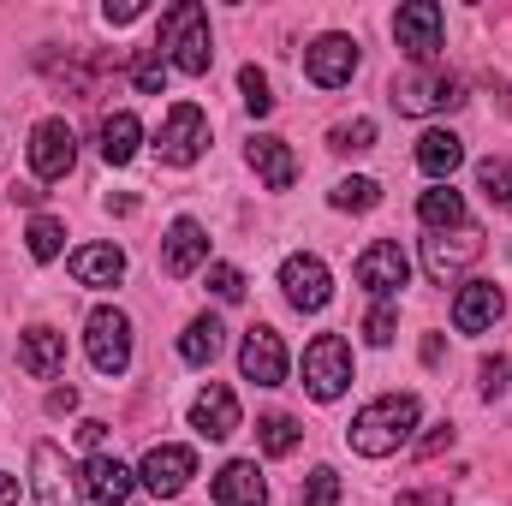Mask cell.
<instances>
[{
  "label": "cell",
  "instance_id": "obj_35",
  "mask_svg": "<svg viewBox=\"0 0 512 506\" xmlns=\"http://www.w3.org/2000/svg\"><path fill=\"white\" fill-rule=\"evenodd\" d=\"M239 90H245V108H251L256 120H262V114H274V90H268V72L245 66V72H239Z\"/></svg>",
  "mask_w": 512,
  "mask_h": 506
},
{
  "label": "cell",
  "instance_id": "obj_5",
  "mask_svg": "<svg viewBox=\"0 0 512 506\" xmlns=\"http://www.w3.org/2000/svg\"><path fill=\"white\" fill-rule=\"evenodd\" d=\"M203 149H209V114H203L197 102H173L167 120H161V131H155V155H161L167 167H191Z\"/></svg>",
  "mask_w": 512,
  "mask_h": 506
},
{
  "label": "cell",
  "instance_id": "obj_1",
  "mask_svg": "<svg viewBox=\"0 0 512 506\" xmlns=\"http://www.w3.org/2000/svg\"><path fill=\"white\" fill-rule=\"evenodd\" d=\"M411 429H417V399H411V393H382V399H370V405L352 417L346 441H352V453H364V459H387V453H399V447L411 441Z\"/></svg>",
  "mask_w": 512,
  "mask_h": 506
},
{
  "label": "cell",
  "instance_id": "obj_40",
  "mask_svg": "<svg viewBox=\"0 0 512 506\" xmlns=\"http://www.w3.org/2000/svg\"><path fill=\"white\" fill-rule=\"evenodd\" d=\"M447 501H453L447 483H441V489H405V495H399V506H447Z\"/></svg>",
  "mask_w": 512,
  "mask_h": 506
},
{
  "label": "cell",
  "instance_id": "obj_6",
  "mask_svg": "<svg viewBox=\"0 0 512 506\" xmlns=\"http://www.w3.org/2000/svg\"><path fill=\"white\" fill-rule=\"evenodd\" d=\"M304 387H310V399H322V405L352 387V346H346L340 334H316V340L304 346Z\"/></svg>",
  "mask_w": 512,
  "mask_h": 506
},
{
  "label": "cell",
  "instance_id": "obj_41",
  "mask_svg": "<svg viewBox=\"0 0 512 506\" xmlns=\"http://www.w3.org/2000/svg\"><path fill=\"white\" fill-rule=\"evenodd\" d=\"M137 12H143V0H108V6H102V18H108V24H131Z\"/></svg>",
  "mask_w": 512,
  "mask_h": 506
},
{
  "label": "cell",
  "instance_id": "obj_13",
  "mask_svg": "<svg viewBox=\"0 0 512 506\" xmlns=\"http://www.w3.org/2000/svg\"><path fill=\"white\" fill-rule=\"evenodd\" d=\"M30 483H36V506H78V477H72V465H66V453L54 447V441H36L30 447Z\"/></svg>",
  "mask_w": 512,
  "mask_h": 506
},
{
  "label": "cell",
  "instance_id": "obj_34",
  "mask_svg": "<svg viewBox=\"0 0 512 506\" xmlns=\"http://www.w3.org/2000/svg\"><path fill=\"white\" fill-rule=\"evenodd\" d=\"M131 84H137L143 96H161V90H167V54H161V48L143 54V60L131 66Z\"/></svg>",
  "mask_w": 512,
  "mask_h": 506
},
{
  "label": "cell",
  "instance_id": "obj_37",
  "mask_svg": "<svg viewBox=\"0 0 512 506\" xmlns=\"http://www.w3.org/2000/svg\"><path fill=\"white\" fill-rule=\"evenodd\" d=\"M393 334H399V310H393V304H376V310L364 316V340H370V346H393Z\"/></svg>",
  "mask_w": 512,
  "mask_h": 506
},
{
  "label": "cell",
  "instance_id": "obj_4",
  "mask_svg": "<svg viewBox=\"0 0 512 506\" xmlns=\"http://www.w3.org/2000/svg\"><path fill=\"white\" fill-rule=\"evenodd\" d=\"M84 352L102 376H126L131 370V316L114 304H96L84 322Z\"/></svg>",
  "mask_w": 512,
  "mask_h": 506
},
{
  "label": "cell",
  "instance_id": "obj_46",
  "mask_svg": "<svg viewBox=\"0 0 512 506\" xmlns=\"http://www.w3.org/2000/svg\"><path fill=\"white\" fill-rule=\"evenodd\" d=\"M441 352H447V346H441V334H429V340H423V364H441Z\"/></svg>",
  "mask_w": 512,
  "mask_h": 506
},
{
  "label": "cell",
  "instance_id": "obj_31",
  "mask_svg": "<svg viewBox=\"0 0 512 506\" xmlns=\"http://www.w3.org/2000/svg\"><path fill=\"white\" fill-rule=\"evenodd\" d=\"M298 506H340V471L334 465H316L298 489Z\"/></svg>",
  "mask_w": 512,
  "mask_h": 506
},
{
  "label": "cell",
  "instance_id": "obj_2",
  "mask_svg": "<svg viewBox=\"0 0 512 506\" xmlns=\"http://www.w3.org/2000/svg\"><path fill=\"white\" fill-rule=\"evenodd\" d=\"M161 54L185 72V78H203L209 60H215V42H209V12L197 0H179L161 12Z\"/></svg>",
  "mask_w": 512,
  "mask_h": 506
},
{
  "label": "cell",
  "instance_id": "obj_26",
  "mask_svg": "<svg viewBox=\"0 0 512 506\" xmlns=\"http://www.w3.org/2000/svg\"><path fill=\"white\" fill-rule=\"evenodd\" d=\"M221 346H227V328H221L215 316H197V322L179 334V358H185V364H197V370H203V364H215V358H221Z\"/></svg>",
  "mask_w": 512,
  "mask_h": 506
},
{
  "label": "cell",
  "instance_id": "obj_12",
  "mask_svg": "<svg viewBox=\"0 0 512 506\" xmlns=\"http://www.w3.org/2000/svg\"><path fill=\"white\" fill-rule=\"evenodd\" d=\"M358 286L376 298V304H387L405 280H411V262H405V251L393 245V239H376V245H364V256H358Z\"/></svg>",
  "mask_w": 512,
  "mask_h": 506
},
{
  "label": "cell",
  "instance_id": "obj_11",
  "mask_svg": "<svg viewBox=\"0 0 512 506\" xmlns=\"http://www.w3.org/2000/svg\"><path fill=\"white\" fill-rule=\"evenodd\" d=\"M191 477H197V453H191V447H149V453H143V465H137V483H143L155 501L185 495V489H191Z\"/></svg>",
  "mask_w": 512,
  "mask_h": 506
},
{
  "label": "cell",
  "instance_id": "obj_36",
  "mask_svg": "<svg viewBox=\"0 0 512 506\" xmlns=\"http://www.w3.org/2000/svg\"><path fill=\"white\" fill-rule=\"evenodd\" d=\"M209 292H215L221 304H239V298H245V274H239L233 262H209Z\"/></svg>",
  "mask_w": 512,
  "mask_h": 506
},
{
  "label": "cell",
  "instance_id": "obj_28",
  "mask_svg": "<svg viewBox=\"0 0 512 506\" xmlns=\"http://www.w3.org/2000/svg\"><path fill=\"white\" fill-rule=\"evenodd\" d=\"M256 441H262V453H268V459H292V453H298V441H304V429H298L286 411H268V417L256 423Z\"/></svg>",
  "mask_w": 512,
  "mask_h": 506
},
{
  "label": "cell",
  "instance_id": "obj_20",
  "mask_svg": "<svg viewBox=\"0 0 512 506\" xmlns=\"http://www.w3.org/2000/svg\"><path fill=\"white\" fill-rule=\"evenodd\" d=\"M245 155H251V167L262 173V185H268V191H292V179H298V155H292V143H286V137L256 131Z\"/></svg>",
  "mask_w": 512,
  "mask_h": 506
},
{
  "label": "cell",
  "instance_id": "obj_22",
  "mask_svg": "<svg viewBox=\"0 0 512 506\" xmlns=\"http://www.w3.org/2000/svg\"><path fill=\"white\" fill-rule=\"evenodd\" d=\"M495 316H501V286H495V280H471V286L453 298V328H459V334H483Z\"/></svg>",
  "mask_w": 512,
  "mask_h": 506
},
{
  "label": "cell",
  "instance_id": "obj_27",
  "mask_svg": "<svg viewBox=\"0 0 512 506\" xmlns=\"http://www.w3.org/2000/svg\"><path fill=\"white\" fill-rule=\"evenodd\" d=\"M137 143H143L137 114H108V120H102V161H108V167H126L131 155H137Z\"/></svg>",
  "mask_w": 512,
  "mask_h": 506
},
{
  "label": "cell",
  "instance_id": "obj_3",
  "mask_svg": "<svg viewBox=\"0 0 512 506\" xmlns=\"http://www.w3.org/2000/svg\"><path fill=\"white\" fill-rule=\"evenodd\" d=\"M387 102H393L399 114L423 120V114H447V108H459V102H465V84H459L453 72H441V66H417V72H399V78H393Z\"/></svg>",
  "mask_w": 512,
  "mask_h": 506
},
{
  "label": "cell",
  "instance_id": "obj_45",
  "mask_svg": "<svg viewBox=\"0 0 512 506\" xmlns=\"http://www.w3.org/2000/svg\"><path fill=\"white\" fill-rule=\"evenodd\" d=\"M12 203H30V209H36V203H42V191H36V185H12Z\"/></svg>",
  "mask_w": 512,
  "mask_h": 506
},
{
  "label": "cell",
  "instance_id": "obj_38",
  "mask_svg": "<svg viewBox=\"0 0 512 506\" xmlns=\"http://www.w3.org/2000/svg\"><path fill=\"white\" fill-rule=\"evenodd\" d=\"M453 441H459V429H453V423H435V429H429V435L417 441V459H441V453H447Z\"/></svg>",
  "mask_w": 512,
  "mask_h": 506
},
{
  "label": "cell",
  "instance_id": "obj_16",
  "mask_svg": "<svg viewBox=\"0 0 512 506\" xmlns=\"http://www.w3.org/2000/svg\"><path fill=\"white\" fill-rule=\"evenodd\" d=\"M239 370H245V381H256V387H280V381H286V346H280L274 328H251V334H245Z\"/></svg>",
  "mask_w": 512,
  "mask_h": 506
},
{
  "label": "cell",
  "instance_id": "obj_23",
  "mask_svg": "<svg viewBox=\"0 0 512 506\" xmlns=\"http://www.w3.org/2000/svg\"><path fill=\"white\" fill-rule=\"evenodd\" d=\"M72 280L78 286H120L126 280V251L120 245H84V251H72Z\"/></svg>",
  "mask_w": 512,
  "mask_h": 506
},
{
  "label": "cell",
  "instance_id": "obj_8",
  "mask_svg": "<svg viewBox=\"0 0 512 506\" xmlns=\"http://www.w3.org/2000/svg\"><path fill=\"white\" fill-rule=\"evenodd\" d=\"M280 286H286V304H292V310H304V316L328 310V298H334V274H328V262H322V256H310V251L280 262Z\"/></svg>",
  "mask_w": 512,
  "mask_h": 506
},
{
  "label": "cell",
  "instance_id": "obj_29",
  "mask_svg": "<svg viewBox=\"0 0 512 506\" xmlns=\"http://www.w3.org/2000/svg\"><path fill=\"white\" fill-rule=\"evenodd\" d=\"M24 245H30V256H36V262H54V256L66 251V227H60L54 215H36V221L24 227Z\"/></svg>",
  "mask_w": 512,
  "mask_h": 506
},
{
  "label": "cell",
  "instance_id": "obj_33",
  "mask_svg": "<svg viewBox=\"0 0 512 506\" xmlns=\"http://www.w3.org/2000/svg\"><path fill=\"white\" fill-rule=\"evenodd\" d=\"M477 185L489 191L495 209H512V161H483L477 167Z\"/></svg>",
  "mask_w": 512,
  "mask_h": 506
},
{
  "label": "cell",
  "instance_id": "obj_10",
  "mask_svg": "<svg viewBox=\"0 0 512 506\" xmlns=\"http://www.w3.org/2000/svg\"><path fill=\"white\" fill-rule=\"evenodd\" d=\"M352 72H358V42H352V36L328 30V36H316V42L304 48V78H310L316 90H340V84H352Z\"/></svg>",
  "mask_w": 512,
  "mask_h": 506
},
{
  "label": "cell",
  "instance_id": "obj_30",
  "mask_svg": "<svg viewBox=\"0 0 512 506\" xmlns=\"http://www.w3.org/2000/svg\"><path fill=\"white\" fill-rule=\"evenodd\" d=\"M382 203V185L376 179H340L334 185V209H346V215H370Z\"/></svg>",
  "mask_w": 512,
  "mask_h": 506
},
{
  "label": "cell",
  "instance_id": "obj_32",
  "mask_svg": "<svg viewBox=\"0 0 512 506\" xmlns=\"http://www.w3.org/2000/svg\"><path fill=\"white\" fill-rule=\"evenodd\" d=\"M328 143L340 155H364V149H376V120H340V126L328 131Z\"/></svg>",
  "mask_w": 512,
  "mask_h": 506
},
{
  "label": "cell",
  "instance_id": "obj_18",
  "mask_svg": "<svg viewBox=\"0 0 512 506\" xmlns=\"http://www.w3.org/2000/svg\"><path fill=\"white\" fill-rule=\"evenodd\" d=\"M191 429H197L203 441H227V435L239 429V399H233V387L209 381V387L191 399Z\"/></svg>",
  "mask_w": 512,
  "mask_h": 506
},
{
  "label": "cell",
  "instance_id": "obj_43",
  "mask_svg": "<svg viewBox=\"0 0 512 506\" xmlns=\"http://www.w3.org/2000/svg\"><path fill=\"white\" fill-rule=\"evenodd\" d=\"M102 435H108V423H96V417H84V423H78V441H84L90 453H102Z\"/></svg>",
  "mask_w": 512,
  "mask_h": 506
},
{
  "label": "cell",
  "instance_id": "obj_17",
  "mask_svg": "<svg viewBox=\"0 0 512 506\" xmlns=\"http://www.w3.org/2000/svg\"><path fill=\"white\" fill-rule=\"evenodd\" d=\"M78 483H84V495H90L96 506H126L131 489H137V471H126L114 453H90Z\"/></svg>",
  "mask_w": 512,
  "mask_h": 506
},
{
  "label": "cell",
  "instance_id": "obj_39",
  "mask_svg": "<svg viewBox=\"0 0 512 506\" xmlns=\"http://www.w3.org/2000/svg\"><path fill=\"white\" fill-rule=\"evenodd\" d=\"M477 376H483V399H501V393H507L512 364H507V358H483V370H477Z\"/></svg>",
  "mask_w": 512,
  "mask_h": 506
},
{
  "label": "cell",
  "instance_id": "obj_9",
  "mask_svg": "<svg viewBox=\"0 0 512 506\" xmlns=\"http://www.w3.org/2000/svg\"><path fill=\"white\" fill-rule=\"evenodd\" d=\"M483 256V227H453V233H435V239H423V268H429V280H459L471 262Z\"/></svg>",
  "mask_w": 512,
  "mask_h": 506
},
{
  "label": "cell",
  "instance_id": "obj_7",
  "mask_svg": "<svg viewBox=\"0 0 512 506\" xmlns=\"http://www.w3.org/2000/svg\"><path fill=\"white\" fill-rule=\"evenodd\" d=\"M393 42L417 60V66H435L441 54V6L435 0H405L393 12Z\"/></svg>",
  "mask_w": 512,
  "mask_h": 506
},
{
  "label": "cell",
  "instance_id": "obj_25",
  "mask_svg": "<svg viewBox=\"0 0 512 506\" xmlns=\"http://www.w3.org/2000/svg\"><path fill=\"white\" fill-rule=\"evenodd\" d=\"M417 221H423L429 233H453V227H465V197H459L453 185H435V191L417 197Z\"/></svg>",
  "mask_w": 512,
  "mask_h": 506
},
{
  "label": "cell",
  "instance_id": "obj_15",
  "mask_svg": "<svg viewBox=\"0 0 512 506\" xmlns=\"http://www.w3.org/2000/svg\"><path fill=\"white\" fill-rule=\"evenodd\" d=\"M203 262H209V233H203L191 215H179V221L167 227V239H161V274L185 280V274H197Z\"/></svg>",
  "mask_w": 512,
  "mask_h": 506
},
{
  "label": "cell",
  "instance_id": "obj_19",
  "mask_svg": "<svg viewBox=\"0 0 512 506\" xmlns=\"http://www.w3.org/2000/svg\"><path fill=\"white\" fill-rule=\"evenodd\" d=\"M18 364H24V376L36 381H54L60 370H66V334H54V328H24L18 334Z\"/></svg>",
  "mask_w": 512,
  "mask_h": 506
},
{
  "label": "cell",
  "instance_id": "obj_14",
  "mask_svg": "<svg viewBox=\"0 0 512 506\" xmlns=\"http://www.w3.org/2000/svg\"><path fill=\"white\" fill-rule=\"evenodd\" d=\"M30 167H36V179H66L78 167V137L66 120H42L30 131Z\"/></svg>",
  "mask_w": 512,
  "mask_h": 506
},
{
  "label": "cell",
  "instance_id": "obj_21",
  "mask_svg": "<svg viewBox=\"0 0 512 506\" xmlns=\"http://www.w3.org/2000/svg\"><path fill=\"white\" fill-rule=\"evenodd\" d=\"M215 506H268V483H262L256 459H233L215 471Z\"/></svg>",
  "mask_w": 512,
  "mask_h": 506
},
{
  "label": "cell",
  "instance_id": "obj_44",
  "mask_svg": "<svg viewBox=\"0 0 512 506\" xmlns=\"http://www.w3.org/2000/svg\"><path fill=\"white\" fill-rule=\"evenodd\" d=\"M0 506H18V477L0 471Z\"/></svg>",
  "mask_w": 512,
  "mask_h": 506
},
{
  "label": "cell",
  "instance_id": "obj_42",
  "mask_svg": "<svg viewBox=\"0 0 512 506\" xmlns=\"http://www.w3.org/2000/svg\"><path fill=\"white\" fill-rule=\"evenodd\" d=\"M48 411H54V417L78 411V387H54V393H48Z\"/></svg>",
  "mask_w": 512,
  "mask_h": 506
},
{
  "label": "cell",
  "instance_id": "obj_24",
  "mask_svg": "<svg viewBox=\"0 0 512 506\" xmlns=\"http://www.w3.org/2000/svg\"><path fill=\"white\" fill-rule=\"evenodd\" d=\"M465 161V137H453V131H423L417 137V167L429 173V179H453V167Z\"/></svg>",
  "mask_w": 512,
  "mask_h": 506
}]
</instances>
